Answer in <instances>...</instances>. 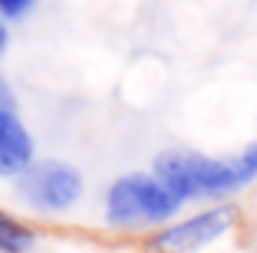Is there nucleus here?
Returning a JSON list of instances; mask_svg holds the SVG:
<instances>
[{"label":"nucleus","mask_w":257,"mask_h":253,"mask_svg":"<svg viewBox=\"0 0 257 253\" xmlns=\"http://www.w3.org/2000/svg\"><path fill=\"white\" fill-rule=\"evenodd\" d=\"M155 178L178 197V201H198V197H224L250 184L241 161L208 158L198 151H165L155 158Z\"/></svg>","instance_id":"f257e3e1"},{"label":"nucleus","mask_w":257,"mask_h":253,"mask_svg":"<svg viewBox=\"0 0 257 253\" xmlns=\"http://www.w3.org/2000/svg\"><path fill=\"white\" fill-rule=\"evenodd\" d=\"M185 201H178L155 174H125L109 187L106 214L119 227L132 223H165L178 214Z\"/></svg>","instance_id":"f03ea898"},{"label":"nucleus","mask_w":257,"mask_h":253,"mask_svg":"<svg viewBox=\"0 0 257 253\" xmlns=\"http://www.w3.org/2000/svg\"><path fill=\"white\" fill-rule=\"evenodd\" d=\"M234 223H237V207L218 204V207H208L201 214L185 217V220L159 230L149 240V253H198L201 246L221 240L227 230H234Z\"/></svg>","instance_id":"7ed1b4c3"},{"label":"nucleus","mask_w":257,"mask_h":253,"mask_svg":"<svg viewBox=\"0 0 257 253\" xmlns=\"http://www.w3.org/2000/svg\"><path fill=\"white\" fill-rule=\"evenodd\" d=\"M79 191H83V178L69 164L40 161L30 164L27 171H20V194L43 210H63L76 204Z\"/></svg>","instance_id":"20e7f679"},{"label":"nucleus","mask_w":257,"mask_h":253,"mask_svg":"<svg viewBox=\"0 0 257 253\" xmlns=\"http://www.w3.org/2000/svg\"><path fill=\"white\" fill-rule=\"evenodd\" d=\"M33 158V142L7 105H0V174L27 171Z\"/></svg>","instance_id":"39448f33"},{"label":"nucleus","mask_w":257,"mask_h":253,"mask_svg":"<svg viewBox=\"0 0 257 253\" xmlns=\"http://www.w3.org/2000/svg\"><path fill=\"white\" fill-rule=\"evenodd\" d=\"M33 246V230H27L14 217L0 214V253H27Z\"/></svg>","instance_id":"423d86ee"},{"label":"nucleus","mask_w":257,"mask_h":253,"mask_svg":"<svg viewBox=\"0 0 257 253\" xmlns=\"http://www.w3.org/2000/svg\"><path fill=\"white\" fill-rule=\"evenodd\" d=\"M237 161H241V168L247 171V178L254 181L257 178V142L247 145V148H244V155H237Z\"/></svg>","instance_id":"0eeeda50"},{"label":"nucleus","mask_w":257,"mask_h":253,"mask_svg":"<svg viewBox=\"0 0 257 253\" xmlns=\"http://www.w3.org/2000/svg\"><path fill=\"white\" fill-rule=\"evenodd\" d=\"M33 0H0V14H7V17H20L27 14V7H30Z\"/></svg>","instance_id":"6e6552de"},{"label":"nucleus","mask_w":257,"mask_h":253,"mask_svg":"<svg viewBox=\"0 0 257 253\" xmlns=\"http://www.w3.org/2000/svg\"><path fill=\"white\" fill-rule=\"evenodd\" d=\"M0 105L10 109V92H7V86H4V79H0Z\"/></svg>","instance_id":"1a4fd4ad"},{"label":"nucleus","mask_w":257,"mask_h":253,"mask_svg":"<svg viewBox=\"0 0 257 253\" xmlns=\"http://www.w3.org/2000/svg\"><path fill=\"white\" fill-rule=\"evenodd\" d=\"M7 46V30H0V50Z\"/></svg>","instance_id":"9d476101"}]
</instances>
